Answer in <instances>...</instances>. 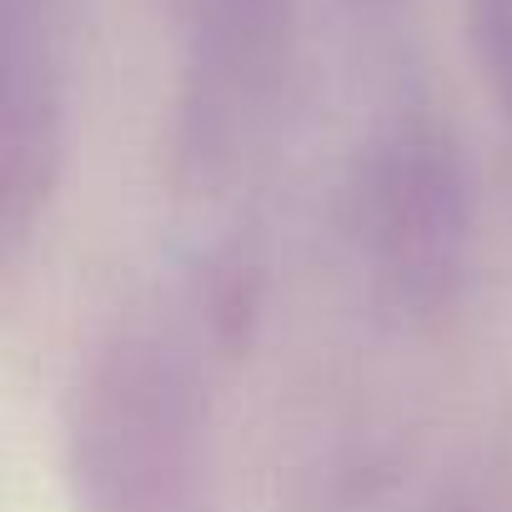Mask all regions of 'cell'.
<instances>
[{"instance_id":"52a82bcc","label":"cell","mask_w":512,"mask_h":512,"mask_svg":"<svg viewBox=\"0 0 512 512\" xmlns=\"http://www.w3.org/2000/svg\"><path fill=\"white\" fill-rule=\"evenodd\" d=\"M447 512H512V502H457V507H447Z\"/></svg>"},{"instance_id":"7a4b0ae2","label":"cell","mask_w":512,"mask_h":512,"mask_svg":"<svg viewBox=\"0 0 512 512\" xmlns=\"http://www.w3.org/2000/svg\"><path fill=\"white\" fill-rule=\"evenodd\" d=\"M342 226L372 312L402 332L442 327L467 297L477 251L472 171L457 136L422 111L377 126L352 161Z\"/></svg>"},{"instance_id":"5b68a950","label":"cell","mask_w":512,"mask_h":512,"mask_svg":"<svg viewBox=\"0 0 512 512\" xmlns=\"http://www.w3.org/2000/svg\"><path fill=\"white\" fill-rule=\"evenodd\" d=\"M262 256H256L246 241H226L206 256L201 272V302H206V327L216 342L241 347L251 322L262 317Z\"/></svg>"},{"instance_id":"277c9868","label":"cell","mask_w":512,"mask_h":512,"mask_svg":"<svg viewBox=\"0 0 512 512\" xmlns=\"http://www.w3.org/2000/svg\"><path fill=\"white\" fill-rule=\"evenodd\" d=\"M71 146L61 0H0V241L21 256L46 221Z\"/></svg>"},{"instance_id":"3957f363","label":"cell","mask_w":512,"mask_h":512,"mask_svg":"<svg viewBox=\"0 0 512 512\" xmlns=\"http://www.w3.org/2000/svg\"><path fill=\"white\" fill-rule=\"evenodd\" d=\"M186 61L171 116V176L211 196L236 181L272 126L287 76L292 0H191Z\"/></svg>"},{"instance_id":"6da1fadb","label":"cell","mask_w":512,"mask_h":512,"mask_svg":"<svg viewBox=\"0 0 512 512\" xmlns=\"http://www.w3.org/2000/svg\"><path fill=\"white\" fill-rule=\"evenodd\" d=\"M66 472L76 512H216L211 402L181 337L116 327L86 352Z\"/></svg>"},{"instance_id":"8992f818","label":"cell","mask_w":512,"mask_h":512,"mask_svg":"<svg viewBox=\"0 0 512 512\" xmlns=\"http://www.w3.org/2000/svg\"><path fill=\"white\" fill-rule=\"evenodd\" d=\"M467 21L477 71L487 76L497 111L512 121V0H467Z\"/></svg>"}]
</instances>
